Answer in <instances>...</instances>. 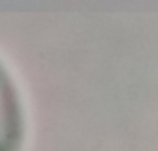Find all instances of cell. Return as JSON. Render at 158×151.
<instances>
[{"label":"cell","instance_id":"6da1fadb","mask_svg":"<svg viewBox=\"0 0 158 151\" xmlns=\"http://www.w3.org/2000/svg\"><path fill=\"white\" fill-rule=\"evenodd\" d=\"M15 111V103L9 100V96H7V88H6V81H4V76L0 74V113H13ZM0 136H2V140L11 148V133H7L4 127H0ZM0 151H6V148L2 146V142H0Z\"/></svg>","mask_w":158,"mask_h":151}]
</instances>
